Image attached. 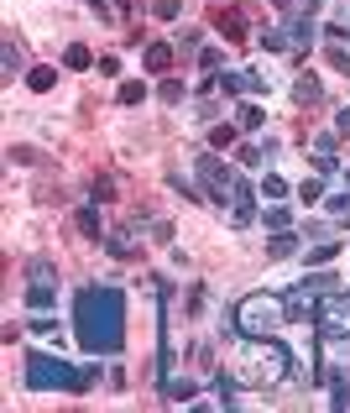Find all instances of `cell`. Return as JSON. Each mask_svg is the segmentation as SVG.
<instances>
[{
    "mask_svg": "<svg viewBox=\"0 0 350 413\" xmlns=\"http://www.w3.org/2000/svg\"><path fill=\"white\" fill-rule=\"evenodd\" d=\"M340 163H334V152H314V173H334Z\"/></svg>",
    "mask_w": 350,
    "mask_h": 413,
    "instance_id": "83f0119b",
    "label": "cell"
},
{
    "mask_svg": "<svg viewBox=\"0 0 350 413\" xmlns=\"http://www.w3.org/2000/svg\"><path fill=\"white\" fill-rule=\"evenodd\" d=\"M89 382H94V371H78V366L58 361L47 351L26 356V388H37V392H84Z\"/></svg>",
    "mask_w": 350,
    "mask_h": 413,
    "instance_id": "277c9868",
    "label": "cell"
},
{
    "mask_svg": "<svg viewBox=\"0 0 350 413\" xmlns=\"http://www.w3.org/2000/svg\"><path fill=\"white\" fill-rule=\"evenodd\" d=\"M63 63H69V69H89V47H69V52H63Z\"/></svg>",
    "mask_w": 350,
    "mask_h": 413,
    "instance_id": "cb8c5ba5",
    "label": "cell"
},
{
    "mask_svg": "<svg viewBox=\"0 0 350 413\" xmlns=\"http://www.w3.org/2000/svg\"><path fill=\"white\" fill-rule=\"evenodd\" d=\"M146 69H152V74H168L173 69V47L168 42H152V47H146Z\"/></svg>",
    "mask_w": 350,
    "mask_h": 413,
    "instance_id": "9a60e30c",
    "label": "cell"
},
{
    "mask_svg": "<svg viewBox=\"0 0 350 413\" xmlns=\"http://www.w3.org/2000/svg\"><path fill=\"white\" fill-rule=\"evenodd\" d=\"M194 173L209 183V199H214V204H225V199H231V183H235V178H231V168H225L214 152H199V157H194Z\"/></svg>",
    "mask_w": 350,
    "mask_h": 413,
    "instance_id": "52a82bcc",
    "label": "cell"
},
{
    "mask_svg": "<svg viewBox=\"0 0 350 413\" xmlns=\"http://www.w3.org/2000/svg\"><path fill=\"white\" fill-rule=\"evenodd\" d=\"M345 178H350V168H345Z\"/></svg>",
    "mask_w": 350,
    "mask_h": 413,
    "instance_id": "d590c367",
    "label": "cell"
},
{
    "mask_svg": "<svg viewBox=\"0 0 350 413\" xmlns=\"http://www.w3.org/2000/svg\"><path fill=\"white\" fill-rule=\"evenodd\" d=\"M220 26H225L231 37H240V16H235V11H225V16H220Z\"/></svg>",
    "mask_w": 350,
    "mask_h": 413,
    "instance_id": "836d02e7",
    "label": "cell"
},
{
    "mask_svg": "<svg viewBox=\"0 0 350 413\" xmlns=\"http://www.w3.org/2000/svg\"><path fill=\"white\" fill-rule=\"evenodd\" d=\"M225 204H231V225H235V231L257 220V199H251V183H246V178L231 183V199H225Z\"/></svg>",
    "mask_w": 350,
    "mask_h": 413,
    "instance_id": "9c48e42d",
    "label": "cell"
},
{
    "mask_svg": "<svg viewBox=\"0 0 350 413\" xmlns=\"http://www.w3.org/2000/svg\"><path fill=\"white\" fill-rule=\"evenodd\" d=\"M231 136H235L231 126H214V136H209V146H214V152H220V146H231Z\"/></svg>",
    "mask_w": 350,
    "mask_h": 413,
    "instance_id": "f1b7e54d",
    "label": "cell"
},
{
    "mask_svg": "<svg viewBox=\"0 0 350 413\" xmlns=\"http://www.w3.org/2000/svg\"><path fill=\"white\" fill-rule=\"evenodd\" d=\"M152 11H157V16H163V21H173V16H178V0H157Z\"/></svg>",
    "mask_w": 350,
    "mask_h": 413,
    "instance_id": "1f68e13d",
    "label": "cell"
},
{
    "mask_svg": "<svg viewBox=\"0 0 350 413\" xmlns=\"http://www.w3.org/2000/svg\"><path fill=\"white\" fill-rule=\"evenodd\" d=\"M235 121H240V131H257L262 126V110H257V105H235Z\"/></svg>",
    "mask_w": 350,
    "mask_h": 413,
    "instance_id": "44dd1931",
    "label": "cell"
},
{
    "mask_svg": "<svg viewBox=\"0 0 350 413\" xmlns=\"http://www.w3.org/2000/svg\"><path fill=\"white\" fill-rule=\"evenodd\" d=\"M78 231H84L89 241H105V231H100V209H94V204L78 209Z\"/></svg>",
    "mask_w": 350,
    "mask_h": 413,
    "instance_id": "e0dca14e",
    "label": "cell"
},
{
    "mask_svg": "<svg viewBox=\"0 0 350 413\" xmlns=\"http://www.w3.org/2000/svg\"><path fill=\"white\" fill-rule=\"evenodd\" d=\"M319 382L350 388V335H319Z\"/></svg>",
    "mask_w": 350,
    "mask_h": 413,
    "instance_id": "5b68a950",
    "label": "cell"
},
{
    "mask_svg": "<svg viewBox=\"0 0 350 413\" xmlns=\"http://www.w3.org/2000/svg\"><path fill=\"white\" fill-rule=\"evenodd\" d=\"M168 183H173V189H178V194H188V199H199V189H194V183H188V178H183V173H173V178H168Z\"/></svg>",
    "mask_w": 350,
    "mask_h": 413,
    "instance_id": "f546056e",
    "label": "cell"
},
{
    "mask_svg": "<svg viewBox=\"0 0 350 413\" xmlns=\"http://www.w3.org/2000/svg\"><path fill=\"white\" fill-rule=\"evenodd\" d=\"M26 283H58L52 262H47V257H32V262H26Z\"/></svg>",
    "mask_w": 350,
    "mask_h": 413,
    "instance_id": "2e32d148",
    "label": "cell"
},
{
    "mask_svg": "<svg viewBox=\"0 0 350 413\" xmlns=\"http://www.w3.org/2000/svg\"><path fill=\"white\" fill-rule=\"evenodd\" d=\"M334 288V277H303V283L282 288V309H288V319H314L319 314V298Z\"/></svg>",
    "mask_w": 350,
    "mask_h": 413,
    "instance_id": "8992f818",
    "label": "cell"
},
{
    "mask_svg": "<svg viewBox=\"0 0 350 413\" xmlns=\"http://www.w3.org/2000/svg\"><path fill=\"white\" fill-rule=\"evenodd\" d=\"M262 194H267V199H282V194H288V183H282V178H277V173H272V178H267V183H262Z\"/></svg>",
    "mask_w": 350,
    "mask_h": 413,
    "instance_id": "4316f807",
    "label": "cell"
},
{
    "mask_svg": "<svg viewBox=\"0 0 350 413\" xmlns=\"http://www.w3.org/2000/svg\"><path fill=\"white\" fill-rule=\"evenodd\" d=\"M220 63H225V52H220V47H204V52H199V69H204V74H214Z\"/></svg>",
    "mask_w": 350,
    "mask_h": 413,
    "instance_id": "7402d4cb",
    "label": "cell"
},
{
    "mask_svg": "<svg viewBox=\"0 0 350 413\" xmlns=\"http://www.w3.org/2000/svg\"><path fill=\"white\" fill-rule=\"evenodd\" d=\"M308 257V267H329L334 257H340V246H314V251H303Z\"/></svg>",
    "mask_w": 350,
    "mask_h": 413,
    "instance_id": "ffe728a7",
    "label": "cell"
},
{
    "mask_svg": "<svg viewBox=\"0 0 350 413\" xmlns=\"http://www.w3.org/2000/svg\"><path fill=\"white\" fill-rule=\"evenodd\" d=\"M334 131H340V136H350V105H345L340 115H334Z\"/></svg>",
    "mask_w": 350,
    "mask_h": 413,
    "instance_id": "e575fe53",
    "label": "cell"
},
{
    "mask_svg": "<svg viewBox=\"0 0 350 413\" xmlns=\"http://www.w3.org/2000/svg\"><path fill=\"white\" fill-rule=\"evenodd\" d=\"M146 95V84H126V89H120V105H136Z\"/></svg>",
    "mask_w": 350,
    "mask_h": 413,
    "instance_id": "4dcf8cb0",
    "label": "cell"
},
{
    "mask_svg": "<svg viewBox=\"0 0 350 413\" xmlns=\"http://www.w3.org/2000/svg\"><path fill=\"white\" fill-rule=\"evenodd\" d=\"M267 231H288V225H293V215H288V209H267Z\"/></svg>",
    "mask_w": 350,
    "mask_h": 413,
    "instance_id": "603a6c76",
    "label": "cell"
},
{
    "mask_svg": "<svg viewBox=\"0 0 350 413\" xmlns=\"http://www.w3.org/2000/svg\"><path fill=\"white\" fill-rule=\"evenodd\" d=\"M319 95H325L319 78H298V89H293V100H298V105H319Z\"/></svg>",
    "mask_w": 350,
    "mask_h": 413,
    "instance_id": "d6986e66",
    "label": "cell"
},
{
    "mask_svg": "<svg viewBox=\"0 0 350 413\" xmlns=\"http://www.w3.org/2000/svg\"><path fill=\"white\" fill-rule=\"evenodd\" d=\"M220 89H225V95H262V89H272V84H262L257 74H225Z\"/></svg>",
    "mask_w": 350,
    "mask_h": 413,
    "instance_id": "7c38bea8",
    "label": "cell"
},
{
    "mask_svg": "<svg viewBox=\"0 0 350 413\" xmlns=\"http://www.w3.org/2000/svg\"><path fill=\"white\" fill-rule=\"evenodd\" d=\"M267 257H272V262H282V257H298V235H293V231H277L272 241H267Z\"/></svg>",
    "mask_w": 350,
    "mask_h": 413,
    "instance_id": "5bb4252c",
    "label": "cell"
},
{
    "mask_svg": "<svg viewBox=\"0 0 350 413\" xmlns=\"http://www.w3.org/2000/svg\"><path fill=\"white\" fill-rule=\"evenodd\" d=\"M74 335L89 356H115L126 345V298H120V288L74 293Z\"/></svg>",
    "mask_w": 350,
    "mask_h": 413,
    "instance_id": "6da1fadb",
    "label": "cell"
},
{
    "mask_svg": "<svg viewBox=\"0 0 350 413\" xmlns=\"http://www.w3.org/2000/svg\"><path fill=\"white\" fill-rule=\"evenodd\" d=\"M52 84H58V74H52V69H32V74H26V89H37V95H47Z\"/></svg>",
    "mask_w": 350,
    "mask_h": 413,
    "instance_id": "ac0fdd59",
    "label": "cell"
},
{
    "mask_svg": "<svg viewBox=\"0 0 350 413\" xmlns=\"http://www.w3.org/2000/svg\"><path fill=\"white\" fill-rule=\"evenodd\" d=\"M163 100H168V105L183 100V84H178V78H163Z\"/></svg>",
    "mask_w": 350,
    "mask_h": 413,
    "instance_id": "484cf974",
    "label": "cell"
},
{
    "mask_svg": "<svg viewBox=\"0 0 350 413\" xmlns=\"http://www.w3.org/2000/svg\"><path fill=\"white\" fill-rule=\"evenodd\" d=\"M136 231H141V220L126 225V231H110V235H105V251H110V257H131V246H136Z\"/></svg>",
    "mask_w": 350,
    "mask_h": 413,
    "instance_id": "4fadbf2b",
    "label": "cell"
},
{
    "mask_svg": "<svg viewBox=\"0 0 350 413\" xmlns=\"http://www.w3.org/2000/svg\"><path fill=\"white\" fill-rule=\"evenodd\" d=\"M298 194L308 199V204H319V199H325V183H319V178H308V183H303V189H298Z\"/></svg>",
    "mask_w": 350,
    "mask_h": 413,
    "instance_id": "d4e9b609",
    "label": "cell"
},
{
    "mask_svg": "<svg viewBox=\"0 0 350 413\" xmlns=\"http://www.w3.org/2000/svg\"><path fill=\"white\" fill-rule=\"evenodd\" d=\"M163 397H168V403H194V397H199V382L168 371V377H163Z\"/></svg>",
    "mask_w": 350,
    "mask_h": 413,
    "instance_id": "30bf717a",
    "label": "cell"
},
{
    "mask_svg": "<svg viewBox=\"0 0 350 413\" xmlns=\"http://www.w3.org/2000/svg\"><path fill=\"white\" fill-rule=\"evenodd\" d=\"M319 330H329V335H350V293H325V298H319Z\"/></svg>",
    "mask_w": 350,
    "mask_h": 413,
    "instance_id": "ba28073f",
    "label": "cell"
},
{
    "mask_svg": "<svg viewBox=\"0 0 350 413\" xmlns=\"http://www.w3.org/2000/svg\"><path fill=\"white\" fill-rule=\"evenodd\" d=\"M58 303V283H26V309L32 314H47Z\"/></svg>",
    "mask_w": 350,
    "mask_h": 413,
    "instance_id": "8fae6325",
    "label": "cell"
},
{
    "mask_svg": "<svg viewBox=\"0 0 350 413\" xmlns=\"http://www.w3.org/2000/svg\"><path fill=\"white\" fill-rule=\"evenodd\" d=\"M293 371V356L277 335H262V340H240L235 351V377L251 382V388H277L282 377Z\"/></svg>",
    "mask_w": 350,
    "mask_h": 413,
    "instance_id": "7a4b0ae2",
    "label": "cell"
},
{
    "mask_svg": "<svg viewBox=\"0 0 350 413\" xmlns=\"http://www.w3.org/2000/svg\"><path fill=\"white\" fill-rule=\"evenodd\" d=\"M314 152H334V131H319V136H314Z\"/></svg>",
    "mask_w": 350,
    "mask_h": 413,
    "instance_id": "d6a6232c",
    "label": "cell"
},
{
    "mask_svg": "<svg viewBox=\"0 0 350 413\" xmlns=\"http://www.w3.org/2000/svg\"><path fill=\"white\" fill-rule=\"evenodd\" d=\"M282 319H288L282 293H246V298L231 309V330L240 340H262V335H277Z\"/></svg>",
    "mask_w": 350,
    "mask_h": 413,
    "instance_id": "3957f363",
    "label": "cell"
}]
</instances>
